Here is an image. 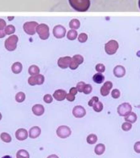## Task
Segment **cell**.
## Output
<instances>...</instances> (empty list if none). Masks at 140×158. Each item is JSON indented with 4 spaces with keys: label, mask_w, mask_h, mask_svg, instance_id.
<instances>
[{
    "label": "cell",
    "mask_w": 140,
    "mask_h": 158,
    "mask_svg": "<svg viewBox=\"0 0 140 158\" xmlns=\"http://www.w3.org/2000/svg\"><path fill=\"white\" fill-rule=\"evenodd\" d=\"M68 2L74 10L79 12L87 11L90 6V0H68Z\"/></svg>",
    "instance_id": "6da1fadb"
},
{
    "label": "cell",
    "mask_w": 140,
    "mask_h": 158,
    "mask_svg": "<svg viewBox=\"0 0 140 158\" xmlns=\"http://www.w3.org/2000/svg\"><path fill=\"white\" fill-rule=\"evenodd\" d=\"M36 33L39 35L40 38L43 40H46L49 38L50 33H49V27L48 25L44 23L39 24L38 26L36 27Z\"/></svg>",
    "instance_id": "7a4b0ae2"
},
{
    "label": "cell",
    "mask_w": 140,
    "mask_h": 158,
    "mask_svg": "<svg viewBox=\"0 0 140 158\" xmlns=\"http://www.w3.org/2000/svg\"><path fill=\"white\" fill-rule=\"evenodd\" d=\"M18 41V36L15 35H11V36H9L5 41V44H4L7 50L9 51V52H13V51L15 50Z\"/></svg>",
    "instance_id": "3957f363"
},
{
    "label": "cell",
    "mask_w": 140,
    "mask_h": 158,
    "mask_svg": "<svg viewBox=\"0 0 140 158\" xmlns=\"http://www.w3.org/2000/svg\"><path fill=\"white\" fill-rule=\"evenodd\" d=\"M118 49V43L116 40H110L105 45V51L108 55H114L117 52Z\"/></svg>",
    "instance_id": "277c9868"
},
{
    "label": "cell",
    "mask_w": 140,
    "mask_h": 158,
    "mask_svg": "<svg viewBox=\"0 0 140 158\" xmlns=\"http://www.w3.org/2000/svg\"><path fill=\"white\" fill-rule=\"evenodd\" d=\"M72 131L70 129L69 127L66 126V125H61L59 126L57 130H56V135L60 137V138L65 139L68 138V136L71 135Z\"/></svg>",
    "instance_id": "5b68a950"
},
{
    "label": "cell",
    "mask_w": 140,
    "mask_h": 158,
    "mask_svg": "<svg viewBox=\"0 0 140 158\" xmlns=\"http://www.w3.org/2000/svg\"><path fill=\"white\" fill-rule=\"evenodd\" d=\"M39 24L35 21L32 22H27L24 24V31L26 32L27 34L29 35H33L36 33V27L38 26Z\"/></svg>",
    "instance_id": "8992f818"
},
{
    "label": "cell",
    "mask_w": 140,
    "mask_h": 158,
    "mask_svg": "<svg viewBox=\"0 0 140 158\" xmlns=\"http://www.w3.org/2000/svg\"><path fill=\"white\" fill-rule=\"evenodd\" d=\"M132 112V107L129 103H123L118 107V113L121 116H126Z\"/></svg>",
    "instance_id": "52a82bcc"
},
{
    "label": "cell",
    "mask_w": 140,
    "mask_h": 158,
    "mask_svg": "<svg viewBox=\"0 0 140 158\" xmlns=\"http://www.w3.org/2000/svg\"><path fill=\"white\" fill-rule=\"evenodd\" d=\"M83 62H84V58H83V56H81V55H76V56H74L73 57H72L71 61H70V69L75 70V69H77V68H78V66H79L80 64H83Z\"/></svg>",
    "instance_id": "ba28073f"
},
{
    "label": "cell",
    "mask_w": 140,
    "mask_h": 158,
    "mask_svg": "<svg viewBox=\"0 0 140 158\" xmlns=\"http://www.w3.org/2000/svg\"><path fill=\"white\" fill-rule=\"evenodd\" d=\"M44 82V76L43 75H36V76H31L28 79V84H30L31 86H34V85H41Z\"/></svg>",
    "instance_id": "9c48e42d"
},
{
    "label": "cell",
    "mask_w": 140,
    "mask_h": 158,
    "mask_svg": "<svg viewBox=\"0 0 140 158\" xmlns=\"http://www.w3.org/2000/svg\"><path fill=\"white\" fill-rule=\"evenodd\" d=\"M52 33L56 39H62L66 35V29L61 25H56L53 28Z\"/></svg>",
    "instance_id": "30bf717a"
},
{
    "label": "cell",
    "mask_w": 140,
    "mask_h": 158,
    "mask_svg": "<svg viewBox=\"0 0 140 158\" xmlns=\"http://www.w3.org/2000/svg\"><path fill=\"white\" fill-rule=\"evenodd\" d=\"M72 114L76 118H82L86 114V111L84 108L81 105L75 106L72 109Z\"/></svg>",
    "instance_id": "8fae6325"
},
{
    "label": "cell",
    "mask_w": 140,
    "mask_h": 158,
    "mask_svg": "<svg viewBox=\"0 0 140 158\" xmlns=\"http://www.w3.org/2000/svg\"><path fill=\"white\" fill-rule=\"evenodd\" d=\"M71 57L70 56H64V57H60L58 60L57 64L60 68L62 69H65V68L69 67L70 61H71Z\"/></svg>",
    "instance_id": "7c38bea8"
},
{
    "label": "cell",
    "mask_w": 140,
    "mask_h": 158,
    "mask_svg": "<svg viewBox=\"0 0 140 158\" xmlns=\"http://www.w3.org/2000/svg\"><path fill=\"white\" fill-rule=\"evenodd\" d=\"M112 88H113L112 82H110V81H107V82L104 83L103 86H102L100 89L101 95H102V96H108L109 93H110V90L112 89Z\"/></svg>",
    "instance_id": "4fadbf2b"
},
{
    "label": "cell",
    "mask_w": 140,
    "mask_h": 158,
    "mask_svg": "<svg viewBox=\"0 0 140 158\" xmlns=\"http://www.w3.org/2000/svg\"><path fill=\"white\" fill-rule=\"evenodd\" d=\"M67 92L66 91L63 90V89H58V90L55 91L53 93V98L56 100L57 101H62L64 99L66 98Z\"/></svg>",
    "instance_id": "5bb4252c"
},
{
    "label": "cell",
    "mask_w": 140,
    "mask_h": 158,
    "mask_svg": "<svg viewBox=\"0 0 140 158\" xmlns=\"http://www.w3.org/2000/svg\"><path fill=\"white\" fill-rule=\"evenodd\" d=\"M28 132L26 129L24 128H20L18 130L16 131L15 132V137L17 140H24L28 138Z\"/></svg>",
    "instance_id": "9a60e30c"
},
{
    "label": "cell",
    "mask_w": 140,
    "mask_h": 158,
    "mask_svg": "<svg viewBox=\"0 0 140 158\" xmlns=\"http://www.w3.org/2000/svg\"><path fill=\"white\" fill-rule=\"evenodd\" d=\"M126 74V69L122 65H118L114 68V75L118 78L123 77Z\"/></svg>",
    "instance_id": "2e32d148"
},
{
    "label": "cell",
    "mask_w": 140,
    "mask_h": 158,
    "mask_svg": "<svg viewBox=\"0 0 140 158\" xmlns=\"http://www.w3.org/2000/svg\"><path fill=\"white\" fill-rule=\"evenodd\" d=\"M32 112L36 116H42L44 113V107L42 104H35L32 107Z\"/></svg>",
    "instance_id": "e0dca14e"
},
{
    "label": "cell",
    "mask_w": 140,
    "mask_h": 158,
    "mask_svg": "<svg viewBox=\"0 0 140 158\" xmlns=\"http://www.w3.org/2000/svg\"><path fill=\"white\" fill-rule=\"evenodd\" d=\"M40 133H41V129L38 126L32 127L30 130H29V136L32 139L37 138L40 135Z\"/></svg>",
    "instance_id": "ac0fdd59"
},
{
    "label": "cell",
    "mask_w": 140,
    "mask_h": 158,
    "mask_svg": "<svg viewBox=\"0 0 140 158\" xmlns=\"http://www.w3.org/2000/svg\"><path fill=\"white\" fill-rule=\"evenodd\" d=\"M12 72H14L15 74H19L20 72H22L23 70V65L21 64V63L20 62H15V64H13L11 67Z\"/></svg>",
    "instance_id": "d6986e66"
},
{
    "label": "cell",
    "mask_w": 140,
    "mask_h": 158,
    "mask_svg": "<svg viewBox=\"0 0 140 158\" xmlns=\"http://www.w3.org/2000/svg\"><path fill=\"white\" fill-rule=\"evenodd\" d=\"M105 150H106V146H105L103 144H97L95 148H94V152L97 155L100 156V155H102L105 152Z\"/></svg>",
    "instance_id": "ffe728a7"
},
{
    "label": "cell",
    "mask_w": 140,
    "mask_h": 158,
    "mask_svg": "<svg viewBox=\"0 0 140 158\" xmlns=\"http://www.w3.org/2000/svg\"><path fill=\"white\" fill-rule=\"evenodd\" d=\"M93 80L96 84H102V82L105 80V76L102 73H97L93 76Z\"/></svg>",
    "instance_id": "44dd1931"
},
{
    "label": "cell",
    "mask_w": 140,
    "mask_h": 158,
    "mask_svg": "<svg viewBox=\"0 0 140 158\" xmlns=\"http://www.w3.org/2000/svg\"><path fill=\"white\" fill-rule=\"evenodd\" d=\"M125 120L126 122H130V123H135L137 120V115L134 112H130V114H128L126 116H125Z\"/></svg>",
    "instance_id": "7402d4cb"
},
{
    "label": "cell",
    "mask_w": 140,
    "mask_h": 158,
    "mask_svg": "<svg viewBox=\"0 0 140 158\" xmlns=\"http://www.w3.org/2000/svg\"><path fill=\"white\" fill-rule=\"evenodd\" d=\"M28 72L31 76H36V75L40 74V68L36 65H32L28 68Z\"/></svg>",
    "instance_id": "603a6c76"
},
{
    "label": "cell",
    "mask_w": 140,
    "mask_h": 158,
    "mask_svg": "<svg viewBox=\"0 0 140 158\" xmlns=\"http://www.w3.org/2000/svg\"><path fill=\"white\" fill-rule=\"evenodd\" d=\"M81 26V23H80V21L77 19H73L70 21L69 23V27L71 29H73V30H77L78 28L80 27Z\"/></svg>",
    "instance_id": "cb8c5ba5"
},
{
    "label": "cell",
    "mask_w": 140,
    "mask_h": 158,
    "mask_svg": "<svg viewBox=\"0 0 140 158\" xmlns=\"http://www.w3.org/2000/svg\"><path fill=\"white\" fill-rule=\"evenodd\" d=\"M29 153L28 151L24 150V149H20L16 153V158H29Z\"/></svg>",
    "instance_id": "d4e9b609"
},
{
    "label": "cell",
    "mask_w": 140,
    "mask_h": 158,
    "mask_svg": "<svg viewBox=\"0 0 140 158\" xmlns=\"http://www.w3.org/2000/svg\"><path fill=\"white\" fill-rule=\"evenodd\" d=\"M78 34H77V31L76 30H70L67 33V38L69 40H76Z\"/></svg>",
    "instance_id": "484cf974"
},
{
    "label": "cell",
    "mask_w": 140,
    "mask_h": 158,
    "mask_svg": "<svg viewBox=\"0 0 140 158\" xmlns=\"http://www.w3.org/2000/svg\"><path fill=\"white\" fill-rule=\"evenodd\" d=\"M87 143L90 144H94L98 141V136L95 134H90L87 136Z\"/></svg>",
    "instance_id": "4316f807"
},
{
    "label": "cell",
    "mask_w": 140,
    "mask_h": 158,
    "mask_svg": "<svg viewBox=\"0 0 140 158\" xmlns=\"http://www.w3.org/2000/svg\"><path fill=\"white\" fill-rule=\"evenodd\" d=\"M4 31L6 35H13L15 32V27L13 25H8L4 28Z\"/></svg>",
    "instance_id": "83f0119b"
},
{
    "label": "cell",
    "mask_w": 140,
    "mask_h": 158,
    "mask_svg": "<svg viewBox=\"0 0 140 158\" xmlns=\"http://www.w3.org/2000/svg\"><path fill=\"white\" fill-rule=\"evenodd\" d=\"M0 138H1V140L2 141L6 143H10L11 141V136L8 134V133H7V132H2V133H1Z\"/></svg>",
    "instance_id": "f1b7e54d"
},
{
    "label": "cell",
    "mask_w": 140,
    "mask_h": 158,
    "mask_svg": "<svg viewBox=\"0 0 140 158\" xmlns=\"http://www.w3.org/2000/svg\"><path fill=\"white\" fill-rule=\"evenodd\" d=\"M93 108H94V110L96 112H100L103 109V104H102V102H100L98 100V102L94 103V105H93Z\"/></svg>",
    "instance_id": "f546056e"
},
{
    "label": "cell",
    "mask_w": 140,
    "mask_h": 158,
    "mask_svg": "<svg viewBox=\"0 0 140 158\" xmlns=\"http://www.w3.org/2000/svg\"><path fill=\"white\" fill-rule=\"evenodd\" d=\"M25 98H26V96H25V94H24V92H18V93H17L15 96V100L18 103L24 102V100H25Z\"/></svg>",
    "instance_id": "4dcf8cb0"
},
{
    "label": "cell",
    "mask_w": 140,
    "mask_h": 158,
    "mask_svg": "<svg viewBox=\"0 0 140 158\" xmlns=\"http://www.w3.org/2000/svg\"><path fill=\"white\" fill-rule=\"evenodd\" d=\"M88 40V35L85 33H81L78 36V41L80 43H85Z\"/></svg>",
    "instance_id": "1f68e13d"
},
{
    "label": "cell",
    "mask_w": 140,
    "mask_h": 158,
    "mask_svg": "<svg viewBox=\"0 0 140 158\" xmlns=\"http://www.w3.org/2000/svg\"><path fill=\"white\" fill-rule=\"evenodd\" d=\"M131 128H132V124H131V123L126 122V121L125 123H123L122 125V130L126 131V132L130 130V129H131Z\"/></svg>",
    "instance_id": "d6a6232c"
},
{
    "label": "cell",
    "mask_w": 140,
    "mask_h": 158,
    "mask_svg": "<svg viewBox=\"0 0 140 158\" xmlns=\"http://www.w3.org/2000/svg\"><path fill=\"white\" fill-rule=\"evenodd\" d=\"M92 90H93V88L90 84H85L84 88H83V92H84L85 94H90V92H92Z\"/></svg>",
    "instance_id": "836d02e7"
},
{
    "label": "cell",
    "mask_w": 140,
    "mask_h": 158,
    "mask_svg": "<svg viewBox=\"0 0 140 158\" xmlns=\"http://www.w3.org/2000/svg\"><path fill=\"white\" fill-rule=\"evenodd\" d=\"M95 69H96L97 72H98L99 73H102V72H104L105 70H106V67H105L104 64H98L96 65Z\"/></svg>",
    "instance_id": "e575fe53"
},
{
    "label": "cell",
    "mask_w": 140,
    "mask_h": 158,
    "mask_svg": "<svg viewBox=\"0 0 140 158\" xmlns=\"http://www.w3.org/2000/svg\"><path fill=\"white\" fill-rule=\"evenodd\" d=\"M120 91L118 90V89H114V90L111 92V96L114 99H118L120 97Z\"/></svg>",
    "instance_id": "d590c367"
},
{
    "label": "cell",
    "mask_w": 140,
    "mask_h": 158,
    "mask_svg": "<svg viewBox=\"0 0 140 158\" xmlns=\"http://www.w3.org/2000/svg\"><path fill=\"white\" fill-rule=\"evenodd\" d=\"M44 101L47 104H51L53 101V97L51 95L47 94L44 96Z\"/></svg>",
    "instance_id": "8d00e7d4"
},
{
    "label": "cell",
    "mask_w": 140,
    "mask_h": 158,
    "mask_svg": "<svg viewBox=\"0 0 140 158\" xmlns=\"http://www.w3.org/2000/svg\"><path fill=\"white\" fill-rule=\"evenodd\" d=\"M85 84V83L83 82V81H81V82L78 83L77 84V91L79 92H83V88H84V86Z\"/></svg>",
    "instance_id": "74e56055"
},
{
    "label": "cell",
    "mask_w": 140,
    "mask_h": 158,
    "mask_svg": "<svg viewBox=\"0 0 140 158\" xmlns=\"http://www.w3.org/2000/svg\"><path fill=\"white\" fill-rule=\"evenodd\" d=\"M98 100H99V98H98V96H94V97H92V99H91V100H90L88 103L89 106L93 107V105H94V103L98 102Z\"/></svg>",
    "instance_id": "f35d334b"
},
{
    "label": "cell",
    "mask_w": 140,
    "mask_h": 158,
    "mask_svg": "<svg viewBox=\"0 0 140 158\" xmlns=\"http://www.w3.org/2000/svg\"><path fill=\"white\" fill-rule=\"evenodd\" d=\"M134 149L137 153H140V141H138L134 144Z\"/></svg>",
    "instance_id": "ab89813d"
},
{
    "label": "cell",
    "mask_w": 140,
    "mask_h": 158,
    "mask_svg": "<svg viewBox=\"0 0 140 158\" xmlns=\"http://www.w3.org/2000/svg\"><path fill=\"white\" fill-rule=\"evenodd\" d=\"M66 99L68 100V101H70V102H72V101L75 100V96L71 94V93H68V94H67L66 96Z\"/></svg>",
    "instance_id": "60d3db41"
},
{
    "label": "cell",
    "mask_w": 140,
    "mask_h": 158,
    "mask_svg": "<svg viewBox=\"0 0 140 158\" xmlns=\"http://www.w3.org/2000/svg\"><path fill=\"white\" fill-rule=\"evenodd\" d=\"M6 22L5 20L2 19H0V30H3L4 28L6 27Z\"/></svg>",
    "instance_id": "b9f144b4"
},
{
    "label": "cell",
    "mask_w": 140,
    "mask_h": 158,
    "mask_svg": "<svg viewBox=\"0 0 140 158\" xmlns=\"http://www.w3.org/2000/svg\"><path fill=\"white\" fill-rule=\"evenodd\" d=\"M77 88H72L71 89H70L69 91V93H71V94L74 95V96H76L77 93Z\"/></svg>",
    "instance_id": "7bdbcfd3"
},
{
    "label": "cell",
    "mask_w": 140,
    "mask_h": 158,
    "mask_svg": "<svg viewBox=\"0 0 140 158\" xmlns=\"http://www.w3.org/2000/svg\"><path fill=\"white\" fill-rule=\"evenodd\" d=\"M5 31L3 30H0V39L3 38L4 36H5Z\"/></svg>",
    "instance_id": "ee69618b"
},
{
    "label": "cell",
    "mask_w": 140,
    "mask_h": 158,
    "mask_svg": "<svg viewBox=\"0 0 140 158\" xmlns=\"http://www.w3.org/2000/svg\"><path fill=\"white\" fill-rule=\"evenodd\" d=\"M47 158H59V156H56V155L55 154H52V155H50V156H48Z\"/></svg>",
    "instance_id": "f6af8a7d"
},
{
    "label": "cell",
    "mask_w": 140,
    "mask_h": 158,
    "mask_svg": "<svg viewBox=\"0 0 140 158\" xmlns=\"http://www.w3.org/2000/svg\"><path fill=\"white\" fill-rule=\"evenodd\" d=\"M2 158H12V157L10 156H2Z\"/></svg>",
    "instance_id": "bcb514c9"
},
{
    "label": "cell",
    "mask_w": 140,
    "mask_h": 158,
    "mask_svg": "<svg viewBox=\"0 0 140 158\" xmlns=\"http://www.w3.org/2000/svg\"><path fill=\"white\" fill-rule=\"evenodd\" d=\"M2 120V114H1V112H0V120Z\"/></svg>",
    "instance_id": "7dc6e473"
},
{
    "label": "cell",
    "mask_w": 140,
    "mask_h": 158,
    "mask_svg": "<svg viewBox=\"0 0 140 158\" xmlns=\"http://www.w3.org/2000/svg\"><path fill=\"white\" fill-rule=\"evenodd\" d=\"M138 7H139L140 9V0H138Z\"/></svg>",
    "instance_id": "c3c4849f"
}]
</instances>
